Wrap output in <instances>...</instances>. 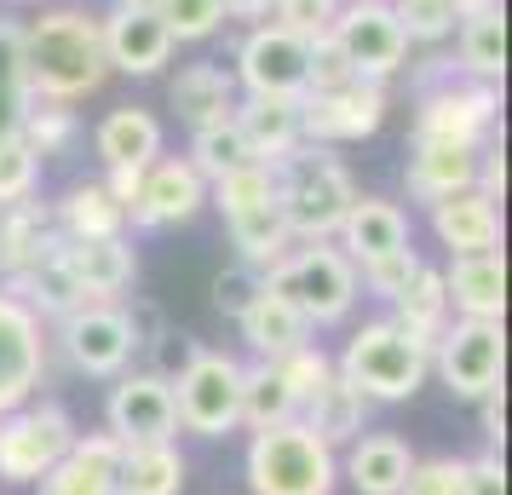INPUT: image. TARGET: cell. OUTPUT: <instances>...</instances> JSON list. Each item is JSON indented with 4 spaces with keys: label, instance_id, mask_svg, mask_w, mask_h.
<instances>
[{
    "label": "cell",
    "instance_id": "74e56055",
    "mask_svg": "<svg viewBox=\"0 0 512 495\" xmlns=\"http://www.w3.org/2000/svg\"><path fill=\"white\" fill-rule=\"evenodd\" d=\"M35 93L24 75V24L0 18V139H18Z\"/></svg>",
    "mask_w": 512,
    "mask_h": 495
},
{
    "label": "cell",
    "instance_id": "f6af8a7d",
    "mask_svg": "<svg viewBox=\"0 0 512 495\" xmlns=\"http://www.w3.org/2000/svg\"><path fill=\"white\" fill-rule=\"evenodd\" d=\"M334 18H340V0H271V24L288 29V35H300V41L328 35Z\"/></svg>",
    "mask_w": 512,
    "mask_h": 495
},
{
    "label": "cell",
    "instance_id": "4316f807",
    "mask_svg": "<svg viewBox=\"0 0 512 495\" xmlns=\"http://www.w3.org/2000/svg\"><path fill=\"white\" fill-rule=\"evenodd\" d=\"M242 323V340H248V352L254 357H288V352H300V346H311V329H305V317L288 300H282L271 283H259V294L248 300V311L236 317Z\"/></svg>",
    "mask_w": 512,
    "mask_h": 495
},
{
    "label": "cell",
    "instance_id": "c3c4849f",
    "mask_svg": "<svg viewBox=\"0 0 512 495\" xmlns=\"http://www.w3.org/2000/svg\"><path fill=\"white\" fill-rule=\"evenodd\" d=\"M386 6H392V18L403 24L409 41H443V35H455L449 0H386Z\"/></svg>",
    "mask_w": 512,
    "mask_h": 495
},
{
    "label": "cell",
    "instance_id": "1f68e13d",
    "mask_svg": "<svg viewBox=\"0 0 512 495\" xmlns=\"http://www.w3.org/2000/svg\"><path fill=\"white\" fill-rule=\"evenodd\" d=\"M52 225L64 242H104V236H127V208L104 185H75L52 208Z\"/></svg>",
    "mask_w": 512,
    "mask_h": 495
},
{
    "label": "cell",
    "instance_id": "6f0895ef",
    "mask_svg": "<svg viewBox=\"0 0 512 495\" xmlns=\"http://www.w3.org/2000/svg\"><path fill=\"white\" fill-rule=\"evenodd\" d=\"M18 6H24V0H18Z\"/></svg>",
    "mask_w": 512,
    "mask_h": 495
},
{
    "label": "cell",
    "instance_id": "d6a6232c",
    "mask_svg": "<svg viewBox=\"0 0 512 495\" xmlns=\"http://www.w3.org/2000/svg\"><path fill=\"white\" fill-rule=\"evenodd\" d=\"M179 490H185L179 444H121L116 495H179Z\"/></svg>",
    "mask_w": 512,
    "mask_h": 495
},
{
    "label": "cell",
    "instance_id": "2e32d148",
    "mask_svg": "<svg viewBox=\"0 0 512 495\" xmlns=\"http://www.w3.org/2000/svg\"><path fill=\"white\" fill-rule=\"evenodd\" d=\"M196 208H208V179L185 156H156L144 167V185L127 208V225L133 231H167V225H185Z\"/></svg>",
    "mask_w": 512,
    "mask_h": 495
},
{
    "label": "cell",
    "instance_id": "f907efd6",
    "mask_svg": "<svg viewBox=\"0 0 512 495\" xmlns=\"http://www.w3.org/2000/svg\"><path fill=\"white\" fill-rule=\"evenodd\" d=\"M259 283H265V271H254V265L236 260L231 271H219V277H213V306L225 311V317H242L248 300L259 294Z\"/></svg>",
    "mask_w": 512,
    "mask_h": 495
},
{
    "label": "cell",
    "instance_id": "f546056e",
    "mask_svg": "<svg viewBox=\"0 0 512 495\" xmlns=\"http://www.w3.org/2000/svg\"><path fill=\"white\" fill-rule=\"evenodd\" d=\"M369 409H374V403L363 398L351 380L328 375V386L300 409V421L311 426V432H317L328 449H346L351 438H363V432H369Z\"/></svg>",
    "mask_w": 512,
    "mask_h": 495
},
{
    "label": "cell",
    "instance_id": "8d00e7d4",
    "mask_svg": "<svg viewBox=\"0 0 512 495\" xmlns=\"http://www.w3.org/2000/svg\"><path fill=\"white\" fill-rule=\"evenodd\" d=\"M461 70L472 81H489V87L507 75V12L501 6L461 18Z\"/></svg>",
    "mask_w": 512,
    "mask_h": 495
},
{
    "label": "cell",
    "instance_id": "484cf974",
    "mask_svg": "<svg viewBox=\"0 0 512 495\" xmlns=\"http://www.w3.org/2000/svg\"><path fill=\"white\" fill-rule=\"evenodd\" d=\"M236 127L254 150V162L277 167L294 144H305L300 133V98H236Z\"/></svg>",
    "mask_w": 512,
    "mask_h": 495
},
{
    "label": "cell",
    "instance_id": "3957f363",
    "mask_svg": "<svg viewBox=\"0 0 512 495\" xmlns=\"http://www.w3.org/2000/svg\"><path fill=\"white\" fill-rule=\"evenodd\" d=\"M334 375L351 380L369 403H403L415 398L426 386V375H432V346L415 340L409 329H397L392 317H374V323H363L346 340Z\"/></svg>",
    "mask_w": 512,
    "mask_h": 495
},
{
    "label": "cell",
    "instance_id": "d4e9b609",
    "mask_svg": "<svg viewBox=\"0 0 512 495\" xmlns=\"http://www.w3.org/2000/svg\"><path fill=\"white\" fill-rule=\"evenodd\" d=\"M403 179H409V196L432 208V202H443V196L478 185V150L415 139V144H409V167H403Z\"/></svg>",
    "mask_w": 512,
    "mask_h": 495
},
{
    "label": "cell",
    "instance_id": "30bf717a",
    "mask_svg": "<svg viewBox=\"0 0 512 495\" xmlns=\"http://www.w3.org/2000/svg\"><path fill=\"white\" fill-rule=\"evenodd\" d=\"M495 116H501V98H495V87H489V81H455V75H449L438 93L420 98L415 139L484 150V139L495 133Z\"/></svg>",
    "mask_w": 512,
    "mask_h": 495
},
{
    "label": "cell",
    "instance_id": "ffe728a7",
    "mask_svg": "<svg viewBox=\"0 0 512 495\" xmlns=\"http://www.w3.org/2000/svg\"><path fill=\"white\" fill-rule=\"evenodd\" d=\"M432 231L449 248V260L455 254H495L501 248V202H489L478 185L455 190V196L432 202Z\"/></svg>",
    "mask_w": 512,
    "mask_h": 495
},
{
    "label": "cell",
    "instance_id": "816d5d0a",
    "mask_svg": "<svg viewBox=\"0 0 512 495\" xmlns=\"http://www.w3.org/2000/svg\"><path fill=\"white\" fill-rule=\"evenodd\" d=\"M466 495H507L501 449H489V455H478V461H466Z\"/></svg>",
    "mask_w": 512,
    "mask_h": 495
},
{
    "label": "cell",
    "instance_id": "e575fe53",
    "mask_svg": "<svg viewBox=\"0 0 512 495\" xmlns=\"http://www.w3.org/2000/svg\"><path fill=\"white\" fill-rule=\"evenodd\" d=\"M282 421H300V398H294V386L282 380L277 363H242V426H282Z\"/></svg>",
    "mask_w": 512,
    "mask_h": 495
},
{
    "label": "cell",
    "instance_id": "9a60e30c",
    "mask_svg": "<svg viewBox=\"0 0 512 495\" xmlns=\"http://www.w3.org/2000/svg\"><path fill=\"white\" fill-rule=\"evenodd\" d=\"M104 432L116 444H173L179 415H173L167 375H116L110 398H104Z\"/></svg>",
    "mask_w": 512,
    "mask_h": 495
},
{
    "label": "cell",
    "instance_id": "681fc988",
    "mask_svg": "<svg viewBox=\"0 0 512 495\" xmlns=\"http://www.w3.org/2000/svg\"><path fill=\"white\" fill-rule=\"evenodd\" d=\"M305 75H311V87H305V93H334V87L357 81L351 64H346V52L334 47V35H317V41H311V52H305Z\"/></svg>",
    "mask_w": 512,
    "mask_h": 495
},
{
    "label": "cell",
    "instance_id": "d590c367",
    "mask_svg": "<svg viewBox=\"0 0 512 495\" xmlns=\"http://www.w3.org/2000/svg\"><path fill=\"white\" fill-rule=\"evenodd\" d=\"M386 317H392L397 329H409L415 340H426V346H432V340L443 334V323H449V294H443V271L420 265V271H415V283H409L403 294H397Z\"/></svg>",
    "mask_w": 512,
    "mask_h": 495
},
{
    "label": "cell",
    "instance_id": "bcb514c9",
    "mask_svg": "<svg viewBox=\"0 0 512 495\" xmlns=\"http://www.w3.org/2000/svg\"><path fill=\"white\" fill-rule=\"evenodd\" d=\"M403 495H466V455H426L409 467Z\"/></svg>",
    "mask_w": 512,
    "mask_h": 495
},
{
    "label": "cell",
    "instance_id": "5b68a950",
    "mask_svg": "<svg viewBox=\"0 0 512 495\" xmlns=\"http://www.w3.org/2000/svg\"><path fill=\"white\" fill-rule=\"evenodd\" d=\"M340 455L305 421H282L254 432L248 444V490L254 495H334Z\"/></svg>",
    "mask_w": 512,
    "mask_h": 495
},
{
    "label": "cell",
    "instance_id": "603a6c76",
    "mask_svg": "<svg viewBox=\"0 0 512 495\" xmlns=\"http://www.w3.org/2000/svg\"><path fill=\"white\" fill-rule=\"evenodd\" d=\"M415 467V455L409 444L397 438V432H363V438H351L346 444V478L357 495H403V478Z\"/></svg>",
    "mask_w": 512,
    "mask_h": 495
},
{
    "label": "cell",
    "instance_id": "7402d4cb",
    "mask_svg": "<svg viewBox=\"0 0 512 495\" xmlns=\"http://www.w3.org/2000/svg\"><path fill=\"white\" fill-rule=\"evenodd\" d=\"M64 265L81 283L87 300H121L133 277H139V254L127 236H104V242H64Z\"/></svg>",
    "mask_w": 512,
    "mask_h": 495
},
{
    "label": "cell",
    "instance_id": "ba28073f",
    "mask_svg": "<svg viewBox=\"0 0 512 495\" xmlns=\"http://www.w3.org/2000/svg\"><path fill=\"white\" fill-rule=\"evenodd\" d=\"M432 369L466 403H478L484 392H495L501 386V369H507V334H501V323H478V317L443 323V334L432 340Z\"/></svg>",
    "mask_w": 512,
    "mask_h": 495
},
{
    "label": "cell",
    "instance_id": "836d02e7",
    "mask_svg": "<svg viewBox=\"0 0 512 495\" xmlns=\"http://www.w3.org/2000/svg\"><path fill=\"white\" fill-rule=\"evenodd\" d=\"M225 231H231V248L242 254V265H254V271H271V265L294 248V236H288V225H282L277 202H259V208L231 213Z\"/></svg>",
    "mask_w": 512,
    "mask_h": 495
},
{
    "label": "cell",
    "instance_id": "db71d44e",
    "mask_svg": "<svg viewBox=\"0 0 512 495\" xmlns=\"http://www.w3.org/2000/svg\"><path fill=\"white\" fill-rule=\"evenodd\" d=\"M484 438H489V449H501V438H507V392L495 386V392H484Z\"/></svg>",
    "mask_w": 512,
    "mask_h": 495
},
{
    "label": "cell",
    "instance_id": "7a4b0ae2",
    "mask_svg": "<svg viewBox=\"0 0 512 495\" xmlns=\"http://www.w3.org/2000/svg\"><path fill=\"white\" fill-rule=\"evenodd\" d=\"M271 173H277V208L288 236L294 242H334L346 208L357 202L346 162L328 144H294Z\"/></svg>",
    "mask_w": 512,
    "mask_h": 495
},
{
    "label": "cell",
    "instance_id": "f35d334b",
    "mask_svg": "<svg viewBox=\"0 0 512 495\" xmlns=\"http://www.w3.org/2000/svg\"><path fill=\"white\" fill-rule=\"evenodd\" d=\"M202 179H225V173H236V167L254 162V150H248V139H242V127H236V116L213 121V127H196L190 133V156H185Z\"/></svg>",
    "mask_w": 512,
    "mask_h": 495
},
{
    "label": "cell",
    "instance_id": "e0dca14e",
    "mask_svg": "<svg viewBox=\"0 0 512 495\" xmlns=\"http://www.w3.org/2000/svg\"><path fill=\"white\" fill-rule=\"evenodd\" d=\"M98 24H104V58L121 75H156L173 58V47H179L144 0H116Z\"/></svg>",
    "mask_w": 512,
    "mask_h": 495
},
{
    "label": "cell",
    "instance_id": "d6986e66",
    "mask_svg": "<svg viewBox=\"0 0 512 495\" xmlns=\"http://www.w3.org/2000/svg\"><path fill=\"white\" fill-rule=\"evenodd\" d=\"M116 467H121V444L110 432H75V444L35 484V495H116Z\"/></svg>",
    "mask_w": 512,
    "mask_h": 495
},
{
    "label": "cell",
    "instance_id": "8fae6325",
    "mask_svg": "<svg viewBox=\"0 0 512 495\" xmlns=\"http://www.w3.org/2000/svg\"><path fill=\"white\" fill-rule=\"evenodd\" d=\"M58 346L70 357V369L93 380H116L127 375V363H133V329H127V311L116 300H93V306L70 311L64 323H58Z\"/></svg>",
    "mask_w": 512,
    "mask_h": 495
},
{
    "label": "cell",
    "instance_id": "cb8c5ba5",
    "mask_svg": "<svg viewBox=\"0 0 512 495\" xmlns=\"http://www.w3.org/2000/svg\"><path fill=\"white\" fill-rule=\"evenodd\" d=\"M52 248H64V236L52 225L47 202H12L0 208V283H12L18 271H29L35 260H47Z\"/></svg>",
    "mask_w": 512,
    "mask_h": 495
},
{
    "label": "cell",
    "instance_id": "83f0119b",
    "mask_svg": "<svg viewBox=\"0 0 512 495\" xmlns=\"http://www.w3.org/2000/svg\"><path fill=\"white\" fill-rule=\"evenodd\" d=\"M12 300H24L41 323H64L70 311H81V306H93L87 294H81V283L70 277V265H64V248H52L47 260H35L29 271H18L12 283H0Z\"/></svg>",
    "mask_w": 512,
    "mask_h": 495
},
{
    "label": "cell",
    "instance_id": "52a82bcc",
    "mask_svg": "<svg viewBox=\"0 0 512 495\" xmlns=\"http://www.w3.org/2000/svg\"><path fill=\"white\" fill-rule=\"evenodd\" d=\"M75 444V421L64 403L52 398H29L18 409L0 415V484H18V490H35L58 461L64 449Z\"/></svg>",
    "mask_w": 512,
    "mask_h": 495
},
{
    "label": "cell",
    "instance_id": "277c9868",
    "mask_svg": "<svg viewBox=\"0 0 512 495\" xmlns=\"http://www.w3.org/2000/svg\"><path fill=\"white\" fill-rule=\"evenodd\" d=\"M265 283L277 288L288 306L305 317V329H334L346 323L351 306H357V265L334 248V242H294L271 271Z\"/></svg>",
    "mask_w": 512,
    "mask_h": 495
},
{
    "label": "cell",
    "instance_id": "7bdbcfd3",
    "mask_svg": "<svg viewBox=\"0 0 512 495\" xmlns=\"http://www.w3.org/2000/svg\"><path fill=\"white\" fill-rule=\"evenodd\" d=\"M420 254H415V242H409V248H397V254H380V260H369V265H357V288H369L374 300H386V306H392L397 294H403V288L415 283V271H420Z\"/></svg>",
    "mask_w": 512,
    "mask_h": 495
},
{
    "label": "cell",
    "instance_id": "4fadbf2b",
    "mask_svg": "<svg viewBox=\"0 0 512 495\" xmlns=\"http://www.w3.org/2000/svg\"><path fill=\"white\" fill-rule=\"evenodd\" d=\"M386 121V87L380 81H346L334 93H305L300 98V133L305 144H357L380 133Z\"/></svg>",
    "mask_w": 512,
    "mask_h": 495
},
{
    "label": "cell",
    "instance_id": "7dc6e473",
    "mask_svg": "<svg viewBox=\"0 0 512 495\" xmlns=\"http://www.w3.org/2000/svg\"><path fill=\"white\" fill-rule=\"evenodd\" d=\"M271 363H277V369H282V380L294 386V398H300V409H305L311 398H317V392L328 386V375H334V357H328L323 346H300V352L271 357Z\"/></svg>",
    "mask_w": 512,
    "mask_h": 495
},
{
    "label": "cell",
    "instance_id": "ac0fdd59",
    "mask_svg": "<svg viewBox=\"0 0 512 495\" xmlns=\"http://www.w3.org/2000/svg\"><path fill=\"white\" fill-rule=\"evenodd\" d=\"M334 248L351 265L397 254V248H409V213L397 208V202H386V196H357L346 208V219H340V231H334Z\"/></svg>",
    "mask_w": 512,
    "mask_h": 495
},
{
    "label": "cell",
    "instance_id": "ee69618b",
    "mask_svg": "<svg viewBox=\"0 0 512 495\" xmlns=\"http://www.w3.org/2000/svg\"><path fill=\"white\" fill-rule=\"evenodd\" d=\"M35 185H41V156L24 139H0V208L29 202Z\"/></svg>",
    "mask_w": 512,
    "mask_h": 495
},
{
    "label": "cell",
    "instance_id": "f5cc1de1",
    "mask_svg": "<svg viewBox=\"0 0 512 495\" xmlns=\"http://www.w3.org/2000/svg\"><path fill=\"white\" fill-rule=\"evenodd\" d=\"M98 185L116 196L121 208H133V196H139V185H144V167H104V179Z\"/></svg>",
    "mask_w": 512,
    "mask_h": 495
},
{
    "label": "cell",
    "instance_id": "7c38bea8",
    "mask_svg": "<svg viewBox=\"0 0 512 495\" xmlns=\"http://www.w3.org/2000/svg\"><path fill=\"white\" fill-rule=\"evenodd\" d=\"M305 52H311V41H300L277 24H259L236 47V87L248 98H305V87H311Z\"/></svg>",
    "mask_w": 512,
    "mask_h": 495
},
{
    "label": "cell",
    "instance_id": "6da1fadb",
    "mask_svg": "<svg viewBox=\"0 0 512 495\" xmlns=\"http://www.w3.org/2000/svg\"><path fill=\"white\" fill-rule=\"evenodd\" d=\"M24 75L29 93L52 104H75L104 87L110 58H104V24L81 6H52L24 29Z\"/></svg>",
    "mask_w": 512,
    "mask_h": 495
},
{
    "label": "cell",
    "instance_id": "9c48e42d",
    "mask_svg": "<svg viewBox=\"0 0 512 495\" xmlns=\"http://www.w3.org/2000/svg\"><path fill=\"white\" fill-rule=\"evenodd\" d=\"M334 47L346 52V64L357 81H392L409 64V35L392 18L386 0H340V18H334Z\"/></svg>",
    "mask_w": 512,
    "mask_h": 495
},
{
    "label": "cell",
    "instance_id": "5bb4252c",
    "mask_svg": "<svg viewBox=\"0 0 512 495\" xmlns=\"http://www.w3.org/2000/svg\"><path fill=\"white\" fill-rule=\"evenodd\" d=\"M47 380V323L0 288V415L41 392Z\"/></svg>",
    "mask_w": 512,
    "mask_h": 495
},
{
    "label": "cell",
    "instance_id": "44dd1931",
    "mask_svg": "<svg viewBox=\"0 0 512 495\" xmlns=\"http://www.w3.org/2000/svg\"><path fill=\"white\" fill-rule=\"evenodd\" d=\"M443 294H449V311L478 317V323H501V311H507V265H501V248L495 254H455L449 271H443Z\"/></svg>",
    "mask_w": 512,
    "mask_h": 495
},
{
    "label": "cell",
    "instance_id": "f1b7e54d",
    "mask_svg": "<svg viewBox=\"0 0 512 495\" xmlns=\"http://www.w3.org/2000/svg\"><path fill=\"white\" fill-rule=\"evenodd\" d=\"M93 150L104 167H150L162 156V121L150 110H139V104H121V110H110L98 121Z\"/></svg>",
    "mask_w": 512,
    "mask_h": 495
},
{
    "label": "cell",
    "instance_id": "4dcf8cb0",
    "mask_svg": "<svg viewBox=\"0 0 512 495\" xmlns=\"http://www.w3.org/2000/svg\"><path fill=\"white\" fill-rule=\"evenodd\" d=\"M173 110H179V121H190V133L225 121L236 110V75L219 64H185L173 81Z\"/></svg>",
    "mask_w": 512,
    "mask_h": 495
},
{
    "label": "cell",
    "instance_id": "ab89813d",
    "mask_svg": "<svg viewBox=\"0 0 512 495\" xmlns=\"http://www.w3.org/2000/svg\"><path fill=\"white\" fill-rule=\"evenodd\" d=\"M208 202L225 219L242 208H259V202H277V173L265 162H248V167H236V173H225V179H213L208 185Z\"/></svg>",
    "mask_w": 512,
    "mask_h": 495
},
{
    "label": "cell",
    "instance_id": "b9f144b4",
    "mask_svg": "<svg viewBox=\"0 0 512 495\" xmlns=\"http://www.w3.org/2000/svg\"><path fill=\"white\" fill-rule=\"evenodd\" d=\"M156 18L167 24L173 41H208L213 29L225 24V12H219V0H144Z\"/></svg>",
    "mask_w": 512,
    "mask_h": 495
},
{
    "label": "cell",
    "instance_id": "60d3db41",
    "mask_svg": "<svg viewBox=\"0 0 512 495\" xmlns=\"http://www.w3.org/2000/svg\"><path fill=\"white\" fill-rule=\"evenodd\" d=\"M18 139L35 150V156H58V150H70L75 139V116H70V104H52V98H35L29 104V116H24V133Z\"/></svg>",
    "mask_w": 512,
    "mask_h": 495
},
{
    "label": "cell",
    "instance_id": "8992f818",
    "mask_svg": "<svg viewBox=\"0 0 512 495\" xmlns=\"http://www.w3.org/2000/svg\"><path fill=\"white\" fill-rule=\"evenodd\" d=\"M173 386V415H179V432L190 438H225L242 426V363L231 352H208L196 346L185 357L179 380Z\"/></svg>",
    "mask_w": 512,
    "mask_h": 495
},
{
    "label": "cell",
    "instance_id": "11a10c76",
    "mask_svg": "<svg viewBox=\"0 0 512 495\" xmlns=\"http://www.w3.org/2000/svg\"><path fill=\"white\" fill-rule=\"evenodd\" d=\"M219 12H225V18H265L271 0H219Z\"/></svg>",
    "mask_w": 512,
    "mask_h": 495
},
{
    "label": "cell",
    "instance_id": "9f6ffc18",
    "mask_svg": "<svg viewBox=\"0 0 512 495\" xmlns=\"http://www.w3.org/2000/svg\"><path fill=\"white\" fill-rule=\"evenodd\" d=\"M489 6H501V0H449V12H455V24L472 18V12H489Z\"/></svg>",
    "mask_w": 512,
    "mask_h": 495
}]
</instances>
